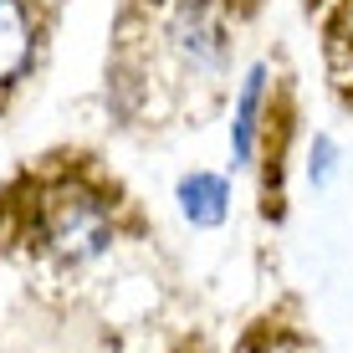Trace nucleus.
<instances>
[{
  "mask_svg": "<svg viewBox=\"0 0 353 353\" xmlns=\"http://www.w3.org/2000/svg\"><path fill=\"white\" fill-rule=\"evenodd\" d=\"M26 241L57 266H88L113 246V200L82 179H52L26 210Z\"/></svg>",
  "mask_w": 353,
  "mask_h": 353,
  "instance_id": "obj_1",
  "label": "nucleus"
},
{
  "mask_svg": "<svg viewBox=\"0 0 353 353\" xmlns=\"http://www.w3.org/2000/svg\"><path fill=\"white\" fill-rule=\"evenodd\" d=\"M164 36L174 46V57L200 77H221L230 62V26L210 0H179L164 16Z\"/></svg>",
  "mask_w": 353,
  "mask_h": 353,
  "instance_id": "obj_2",
  "label": "nucleus"
},
{
  "mask_svg": "<svg viewBox=\"0 0 353 353\" xmlns=\"http://www.w3.org/2000/svg\"><path fill=\"white\" fill-rule=\"evenodd\" d=\"M179 215H185L190 225H200V230L225 225V215H230V179L215 174V169H190V174L179 179Z\"/></svg>",
  "mask_w": 353,
  "mask_h": 353,
  "instance_id": "obj_3",
  "label": "nucleus"
},
{
  "mask_svg": "<svg viewBox=\"0 0 353 353\" xmlns=\"http://www.w3.org/2000/svg\"><path fill=\"white\" fill-rule=\"evenodd\" d=\"M261 108H266V67H251L236 97V118H230V159L236 164H251V154H256Z\"/></svg>",
  "mask_w": 353,
  "mask_h": 353,
  "instance_id": "obj_4",
  "label": "nucleus"
},
{
  "mask_svg": "<svg viewBox=\"0 0 353 353\" xmlns=\"http://www.w3.org/2000/svg\"><path fill=\"white\" fill-rule=\"evenodd\" d=\"M31 62V16L26 0H0V88L21 82Z\"/></svg>",
  "mask_w": 353,
  "mask_h": 353,
  "instance_id": "obj_5",
  "label": "nucleus"
},
{
  "mask_svg": "<svg viewBox=\"0 0 353 353\" xmlns=\"http://www.w3.org/2000/svg\"><path fill=\"white\" fill-rule=\"evenodd\" d=\"M333 174H338V143L327 139V133H312V149H307V185L323 190Z\"/></svg>",
  "mask_w": 353,
  "mask_h": 353,
  "instance_id": "obj_6",
  "label": "nucleus"
}]
</instances>
